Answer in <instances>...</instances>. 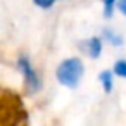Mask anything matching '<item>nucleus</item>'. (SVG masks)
I'll return each instance as SVG.
<instances>
[{
  "instance_id": "obj_3",
  "label": "nucleus",
  "mask_w": 126,
  "mask_h": 126,
  "mask_svg": "<svg viewBox=\"0 0 126 126\" xmlns=\"http://www.w3.org/2000/svg\"><path fill=\"white\" fill-rule=\"evenodd\" d=\"M85 50H86V54H88L92 59L100 57V54H102V40L97 38V36L90 38V40L85 43Z\"/></svg>"
},
{
  "instance_id": "obj_1",
  "label": "nucleus",
  "mask_w": 126,
  "mask_h": 126,
  "mask_svg": "<svg viewBox=\"0 0 126 126\" xmlns=\"http://www.w3.org/2000/svg\"><path fill=\"white\" fill-rule=\"evenodd\" d=\"M83 62L78 59V57H71V59H66L59 64L57 67V79L61 85L67 86V88H76L81 76H83Z\"/></svg>"
},
{
  "instance_id": "obj_9",
  "label": "nucleus",
  "mask_w": 126,
  "mask_h": 126,
  "mask_svg": "<svg viewBox=\"0 0 126 126\" xmlns=\"http://www.w3.org/2000/svg\"><path fill=\"white\" fill-rule=\"evenodd\" d=\"M117 7H119V11L126 16V0H117Z\"/></svg>"
},
{
  "instance_id": "obj_7",
  "label": "nucleus",
  "mask_w": 126,
  "mask_h": 126,
  "mask_svg": "<svg viewBox=\"0 0 126 126\" xmlns=\"http://www.w3.org/2000/svg\"><path fill=\"white\" fill-rule=\"evenodd\" d=\"M114 74H117L121 78H126V61H117L114 64Z\"/></svg>"
},
{
  "instance_id": "obj_2",
  "label": "nucleus",
  "mask_w": 126,
  "mask_h": 126,
  "mask_svg": "<svg viewBox=\"0 0 126 126\" xmlns=\"http://www.w3.org/2000/svg\"><path fill=\"white\" fill-rule=\"evenodd\" d=\"M17 67L19 71L23 73V78H24V85H26V90L30 93H36L42 86V81H40V76L38 73L35 71V67L31 66L30 59L26 55H21L17 59Z\"/></svg>"
},
{
  "instance_id": "obj_8",
  "label": "nucleus",
  "mask_w": 126,
  "mask_h": 126,
  "mask_svg": "<svg viewBox=\"0 0 126 126\" xmlns=\"http://www.w3.org/2000/svg\"><path fill=\"white\" fill-rule=\"evenodd\" d=\"M33 2H35V5H38V7H42V9H48V7L54 5L55 0H33Z\"/></svg>"
},
{
  "instance_id": "obj_6",
  "label": "nucleus",
  "mask_w": 126,
  "mask_h": 126,
  "mask_svg": "<svg viewBox=\"0 0 126 126\" xmlns=\"http://www.w3.org/2000/svg\"><path fill=\"white\" fill-rule=\"evenodd\" d=\"M104 2V17H112V12H114V5L117 0H102Z\"/></svg>"
},
{
  "instance_id": "obj_4",
  "label": "nucleus",
  "mask_w": 126,
  "mask_h": 126,
  "mask_svg": "<svg viewBox=\"0 0 126 126\" xmlns=\"http://www.w3.org/2000/svg\"><path fill=\"white\" fill-rule=\"evenodd\" d=\"M98 79H100L104 90L109 93V92L112 90V85H114V83H112V73H110V71H102L100 76H98Z\"/></svg>"
},
{
  "instance_id": "obj_5",
  "label": "nucleus",
  "mask_w": 126,
  "mask_h": 126,
  "mask_svg": "<svg viewBox=\"0 0 126 126\" xmlns=\"http://www.w3.org/2000/svg\"><path fill=\"white\" fill-rule=\"evenodd\" d=\"M104 36H105V38H107V42H110L114 47L123 45V38H121L116 31H112V30H104Z\"/></svg>"
}]
</instances>
